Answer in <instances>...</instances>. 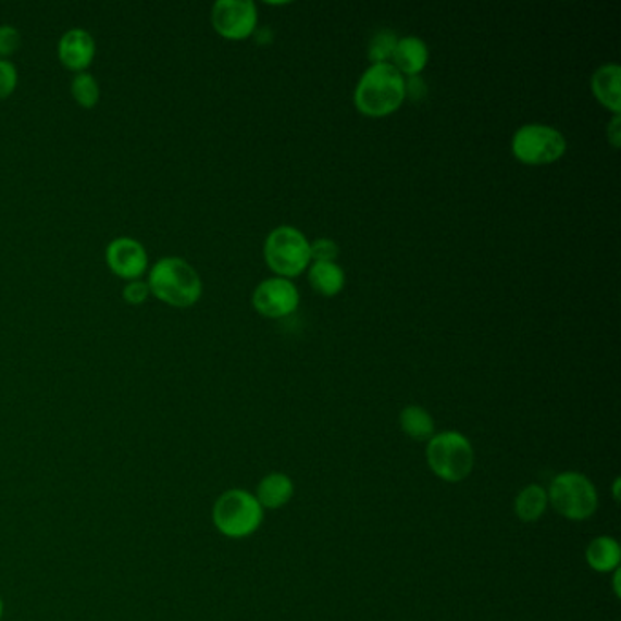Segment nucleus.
I'll return each mask as SVG.
<instances>
[{
    "label": "nucleus",
    "mask_w": 621,
    "mask_h": 621,
    "mask_svg": "<svg viewBox=\"0 0 621 621\" xmlns=\"http://www.w3.org/2000/svg\"><path fill=\"white\" fill-rule=\"evenodd\" d=\"M18 73L15 64L0 59V101L12 96L17 88Z\"/></svg>",
    "instance_id": "obj_22"
},
{
    "label": "nucleus",
    "mask_w": 621,
    "mask_h": 621,
    "mask_svg": "<svg viewBox=\"0 0 621 621\" xmlns=\"http://www.w3.org/2000/svg\"><path fill=\"white\" fill-rule=\"evenodd\" d=\"M549 509V496L547 488L531 483L521 488L514 498V514L523 523H536Z\"/></svg>",
    "instance_id": "obj_16"
},
{
    "label": "nucleus",
    "mask_w": 621,
    "mask_h": 621,
    "mask_svg": "<svg viewBox=\"0 0 621 621\" xmlns=\"http://www.w3.org/2000/svg\"><path fill=\"white\" fill-rule=\"evenodd\" d=\"M23 45V37L15 26L2 24L0 26V59L8 61V57L17 53L18 48Z\"/></svg>",
    "instance_id": "obj_21"
},
{
    "label": "nucleus",
    "mask_w": 621,
    "mask_h": 621,
    "mask_svg": "<svg viewBox=\"0 0 621 621\" xmlns=\"http://www.w3.org/2000/svg\"><path fill=\"white\" fill-rule=\"evenodd\" d=\"M609 140L614 148L620 146V115H616L614 121L609 126Z\"/></svg>",
    "instance_id": "obj_25"
},
{
    "label": "nucleus",
    "mask_w": 621,
    "mask_h": 621,
    "mask_svg": "<svg viewBox=\"0 0 621 621\" xmlns=\"http://www.w3.org/2000/svg\"><path fill=\"white\" fill-rule=\"evenodd\" d=\"M310 256L318 263H336L337 256H339V247L331 239H318V241L310 245Z\"/></svg>",
    "instance_id": "obj_23"
},
{
    "label": "nucleus",
    "mask_w": 621,
    "mask_h": 621,
    "mask_svg": "<svg viewBox=\"0 0 621 621\" xmlns=\"http://www.w3.org/2000/svg\"><path fill=\"white\" fill-rule=\"evenodd\" d=\"M150 294L169 307H194L202 296V281L196 269L181 258H163L148 275Z\"/></svg>",
    "instance_id": "obj_2"
},
{
    "label": "nucleus",
    "mask_w": 621,
    "mask_h": 621,
    "mask_svg": "<svg viewBox=\"0 0 621 621\" xmlns=\"http://www.w3.org/2000/svg\"><path fill=\"white\" fill-rule=\"evenodd\" d=\"M2 610H4V607H2V599H0V616H2Z\"/></svg>",
    "instance_id": "obj_27"
},
{
    "label": "nucleus",
    "mask_w": 621,
    "mask_h": 621,
    "mask_svg": "<svg viewBox=\"0 0 621 621\" xmlns=\"http://www.w3.org/2000/svg\"><path fill=\"white\" fill-rule=\"evenodd\" d=\"M393 61V66L401 75L415 77L418 73L423 72V67L429 62V48L418 37H405V39L398 40L396 50H394Z\"/></svg>",
    "instance_id": "obj_14"
},
{
    "label": "nucleus",
    "mask_w": 621,
    "mask_h": 621,
    "mask_svg": "<svg viewBox=\"0 0 621 621\" xmlns=\"http://www.w3.org/2000/svg\"><path fill=\"white\" fill-rule=\"evenodd\" d=\"M407 97V80L396 67L372 64L359 80L353 102L367 117H386L403 104Z\"/></svg>",
    "instance_id": "obj_1"
},
{
    "label": "nucleus",
    "mask_w": 621,
    "mask_h": 621,
    "mask_svg": "<svg viewBox=\"0 0 621 621\" xmlns=\"http://www.w3.org/2000/svg\"><path fill=\"white\" fill-rule=\"evenodd\" d=\"M612 493H614V499L618 501L620 499V480H616L614 485H612Z\"/></svg>",
    "instance_id": "obj_26"
},
{
    "label": "nucleus",
    "mask_w": 621,
    "mask_h": 621,
    "mask_svg": "<svg viewBox=\"0 0 621 621\" xmlns=\"http://www.w3.org/2000/svg\"><path fill=\"white\" fill-rule=\"evenodd\" d=\"M96 39L83 28L67 29L57 46L62 66L73 73L86 72L96 59Z\"/></svg>",
    "instance_id": "obj_11"
},
{
    "label": "nucleus",
    "mask_w": 621,
    "mask_h": 621,
    "mask_svg": "<svg viewBox=\"0 0 621 621\" xmlns=\"http://www.w3.org/2000/svg\"><path fill=\"white\" fill-rule=\"evenodd\" d=\"M549 505L569 521H587L599 507L598 488L582 472L566 471L556 474L547 488Z\"/></svg>",
    "instance_id": "obj_4"
},
{
    "label": "nucleus",
    "mask_w": 621,
    "mask_h": 621,
    "mask_svg": "<svg viewBox=\"0 0 621 621\" xmlns=\"http://www.w3.org/2000/svg\"><path fill=\"white\" fill-rule=\"evenodd\" d=\"M264 259L270 269L281 277H297L312 261L310 243L301 232L291 226H280L264 243Z\"/></svg>",
    "instance_id": "obj_6"
},
{
    "label": "nucleus",
    "mask_w": 621,
    "mask_h": 621,
    "mask_svg": "<svg viewBox=\"0 0 621 621\" xmlns=\"http://www.w3.org/2000/svg\"><path fill=\"white\" fill-rule=\"evenodd\" d=\"M253 308L259 314L280 320L294 314L299 307V291L290 280L274 277L266 280L256 288L252 297Z\"/></svg>",
    "instance_id": "obj_9"
},
{
    "label": "nucleus",
    "mask_w": 621,
    "mask_h": 621,
    "mask_svg": "<svg viewBox=\"0 0 621 621\" xmlns=\"http://www.w3.org/2000/svg\"><path fill=\"white\" fill-rule=\"evenodd\" d=\"M585 561L593 571L610 574L620 569L621 547L612 536L594 537L585 550Z\"/></svg>",
    "instance_id": "obj_13"
},
{
    "label": "nucleus",
    "mask_w": 621,
    "mask_h": 621,
    "mask_svg": "<svg viewBox=\"0 0 621 621\" xmlns=\"http://www.w3.org/2000/svg\"><path fill=\"white\" fill-rule=\"evenodd\" d=\"M567 140L558 129L545 124L521 126L512 139V153L523 164L542 166L552 164L563 158Z\"/></svg>",
    "instance_id": "obj_7"
},
{
    "label": "nucleus",
    "mask_w": 621,
    "mask_h": 621,
    "mask_svg": "<svg viewBox=\"0 0 621 621\" xmlns=\"http://www.w3.org/2000/svg\"><path fill=\"white\" fill-rule=\"evenodd\" d=\"M398 40L396 34L388 32V29H383V32L375 35L369 48V57L372 64H386V62L390 61Z\"/></svg>",
    "instance_id": "obj_20"
},
{
    "label": "nucleus",
    "mask_w": 621,
    "mask_h": 621,
    "mask_svg": "<svg viewBox=\"0 0 621 621\" xmlns=\"http://www.w3.org/2000/svg\"><path fill=\"white\" fill-rule=\"evenodd\" d=\"M107 264L121 280L137 281L148 270V252L132 237H117L107 247Z\"/></svg>",
    "instance_id": "obj_10"
},
{
    "label": "nucleus",
    "mask_w": 621,
    "mask_h": 621,
    "mask_svg": "<svg viewBox=\"0 0 621 621\" xmlns=\"http://www.w3.org/2000/svg\"><path fill=\"white\" fill-rule=\"evenodd\" d=\"M124 301L132 305V307H140L145 305L146 299L150 297V288L145 281H128V285L124 286L123 290Z\"/></svg>",
    "instance_id": "obj_24"
},
{
    "label": "nucleus",
    "mask_w": 621,
    "mask_h": 621,
    "mask_svg": "<svg viewBox=\"0 0 621 621\" xmlns=\"http://www.w3.org/2000/svg\"><path fill=\"white\" fill-rule=\"evenodd\" d=\"M399 426L414 442L426 443L436 434L434 418L429 414V410L418 407V405H409L407 409L401 410Z\"/></svg>",
    "instance_id": "obj_17"
},
{
    "label": "nucleus",
    "mask_w": 621,
    "mask_h": 621,
    "mask_svg": "<svg viewBox=\"0 0 621 621\" xmlns=\"http://www.w3.org/2000/svg\"><path fill=\"white\" fill-rule=\"evenodd\" d=\"M212 26L224 39H248L258 26V8L252 0H218L212 8Z\"/></svg>",
    "instance_id": "obj_8"
},
{
    "label": "nucleus",
    "mask_w": 621,
    "mask_h": 621,
    "mask_svg": "<svg viewBox=\"0 0 621 621\" xmlns=\"http://www.w3.org/2000/svg\"><path fill=\"white\" fill-rule=\"evenodd\" d=\"M294 482L283 472H270L259 482L256 498L264 510H280L294 498Z\"/></svg>",
    "instance_id": "obj_12"
},
{
    "label": "nucleus",
    "mask_w": 621,
    "mask_h": 621,
    "mask_svg": "<svg viewBox=\"0 0 621 621\" xmlns=\"http://www.w3.org/2000/svg\"><path fill=\"white\" fill-rule=\"evenodd\" d=\"M73 101L83 108H96L97 102L101 99V88L96 77L88 72L75 73L73 75L72 85H70Z\"/></svg>",
    "instance_id": "obj_19"
},
{
    "label": "nucleus",
    "mask_w": 621,
    "mask_h": 621,
    "mask_svg": "<svg viewBox=\"0 0 621 621\" xmlns=\"http://www.w3.org/2000/svg\"><path fill=\"white\" fill-rule=\"evenodd\" d=\"M621 67L618 64H605L593 75V91L605 108L618 115L621 110Z\"/></svg>",
    "instance_id": "obj_15"
},
{
    "label": "nucleus",
    "mask_w": 621,
    "mask_h": 621,
    "mask_svg": "<svg viewBox=\"0 0 621 621\" xmlns=\"http://www.w3.org/2000/svg\"><path fill=\"white\" fill-rule=\"evenodd\" d=\"M425 459L434 476L442 482L461 483L476 467V450L461 432H436L426 442Z\"/></svg>",
    "instance_id": "obj_3"
},
{
    "label": "nucleus",
    "mask_w": 621,
    "mask_h": 621,
    "mask_svg": "<svg viewBox=\"0 0 621 621\" xmlns=\"http://www.w3.org/2000/svg\"><path fill=\"white\" fill-rule=\"evenodd\" d=\"M212 520L223 536L243 539L252 536L263 525L264 509L252 493L229 488L213 505Z\"/></svg>",
    "instance_id": "obj_5"
},
{
    "label": "nucleus",
    "mask_w": 621,
    "mask_h": 621,
    "mask_svg": "<svg viewBox=\"0 0 621 621\" xmlns=\"http://www.w3.org/2000/svg\"><path fill=\"white\" fill-rule=\"evenodd\" d=\"M310 285L315 291H320L321 296L332 297L337 296L345 286V272L341 266L336 263H318L315 261L310 266V274H308Z\"/></svg>",
    "instance_id": "obj_18"
}]
</instances>
